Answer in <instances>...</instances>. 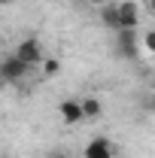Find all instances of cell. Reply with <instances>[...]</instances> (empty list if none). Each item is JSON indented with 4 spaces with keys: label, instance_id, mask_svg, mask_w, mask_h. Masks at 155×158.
<instances>
[{
    "label": "cell",
    "instance_id": "1",
    "mask_svg": "<svg viewBox=\"0 0 155 158\" xmlns=\"http://www.w3.org/2000/svg\"><path fill=\"white\" fill-rule=\"evenodd\" d=\"M31 70H34V67L21 64L15 55H3V58H0V76H3V85H19V82H24V79L31 76Z\"/></svg>",
    "mask_w": 155,
    "mask_h": 158
},
{
    "label": "cell",
    "instance_id": "2",
    "mask_svg": "<svg viewBox=\"0 0 155 158\" xmlns=\"http://www.w3.org/2000/svg\"><path fill=\"white\" fill-rule=\"evenodd\" d=\"M15 58L21 61V64H27V67H40V61L46 58V52H43V43H40L37 37H24L15 46V52H12Z\"/></svg>",
    "mask_w": 155,
    "mask_h": 158
},
{
    "label": "cell",
    "instance_id": "3",
    "mask_svg": "<svg viewBox=\"0 0 155 158\" xmlns=\"http://www.w3.org/2000/svg\"><path fill=\"white\" fill-rule=\"evenodd\" d=\"M119 9V31H137L140 27V6L134 0H122L116 3Z\"/></svg>",
    "mask_w": 155,
    "mask_h": 158
},
{
    "label": "cell",
    "instance_id": "4",
    "mask_svg": "<svg viewBox=\"0 0 155 158\" xmlns=\"http://www.w3.org/2000/svg\"><path fill=\"white\" fill-rule=\"evenodd\" d=\"M137 34H140V31H116V49H119L122 58H131V61H134L137 55H140Z\"/></svg>",
    "mask_w": 155,
    "mask_h": 158
},
{
    "label": "cell",
    "instance_id": "5",
    "mask_svg": "<svg viewBox=\"0 0 155 158\" xmlns=\"http://www.w3.org/2000/svg\"><path fill=\"white\" fill-rule=\"evenodd\" d=\"M58 116H61V122L64 125H79V122H85L82 118V103H79V98H64L58 103Z\"/></svg>",
    "mask_w": 155,
    "mask_h": 158
},
{
    "label": "cell",
    "instance_id": "6",
    "mask_svg": "<svg viewBox=\"0 0 155 158\" xmlns=\"http://www.w3.org/2000/svg\"><path fill=\"white\" fill-rule=\"evenodd\" d=\"M82 158H116V152H113V143L107 137H94V140L85 143Z\"/></svg>",
    "mask_w": 155,
    "mask_h": 158
},
{
    "label": "cell",
    "instance_id": "7",
    "mask_svg": "<svg viewBox=\"0 0 155 158\" xmlns=\"http://www.w3.org/2000/svg\"><path fill=\"white\" fill-rule=\"evenodd\" d=\"M97 12H100V21H103V27L116 34V31H119V9H116V3H113V0H107L103 6H97Z\"/></svg>",
    "mask_w": 155,
    "mask_h": 158
},
{
    "label": "cell",
    "instance_id": "8",
    "mask_svg": "<svg viewBox=\"0 0 155 158\" xmlns=\"http://www.w3.org/2000/svg\"><path fill=\"white\" fill-rule=\"evenodd\" d=\"M82 103V118H100L103 116V103L97 98H79Z\"/></svg>",
    "mask_w": 155,
    "mask_h": 158
},
{
    "label": "cell",
    "instance_id": "9",
    "mask_svg": "<svg viewBox=\"0 0 155 158\" xmlns=\"http://www.w3.org/2000/svg\"><path fill=\"white\" fill-rule=\"evenodd\" d=\"M40 70H43V79H55L61 73V61L52 58V55H46V58L40 61Z\"/></svg>",
    "mask_w": 155,
    "mask_h": 158
},
{
    "label": "cell",
    "instance_id": "10",
    "mask_svg": "<svg viewBox=\"0 0 155 158\" xmlns=\"http://www.w3.org/2000/svg\"><path fill=\"white\" fill-rule=\"evenodd\" d=\"M143 49L146 52H155V34L152 31H143Z\"/></svg>",
    "mask_w": 155,
    "mask_h": 158
},
{
    "label": "cell",
    "instance_id": "11",
    "mask_svg": "<svg viewBox=\"0 0 155 158\" xmlns=\"http://www.w3.org/2000/svg\"><path fill=\"white\" fill-rule=\"evenodd\" d=\"M46 158H70V152H67V149H49Z\"/></svg>",
    "mask_w": 155,
    "mask_h": 158
},
{
    "label": "cell",
    "instance_id": "12",
    "mask_svg": "<svg viewBox=\"0 0 155 158\" xmlns=\"http://www.w3.org/2000/svg\"><path fill=\"white\" fill-rule=\"evenodd\" d=\"M85 3H91V6H103L107 0H85Z\"/></svg>",
    "mask_w": 155,
    "mask_h": 158
},
{
    "label": "cell",
    "instance_id": "13",
    "mask_svg": "<svg viewBox=\"0 0 155 158\" xmlns=\"http://www.w3.org/2000/svg\"><path fill=\"white\" fill-rule=\"evenodd\" d=\"M12 3H15V0H0V9H3V6H12Z\"/></svg>",
    "mask_w": 155,
    "mask_h": 158
},
{
    "label": "cell",
    "instance_id": "14",
    "mask_svg": "<svg viewBox=\"0 0 155 158\" xmlns=\"http://www.w3.org/2000/svg\"><path fill=\"white\" fill-rule=\"evenodd\" d=\"M0 85H3V76H0Z\"/></svg>",
    "mask_w": 155,
    "mask_h": 158
}]
</instances>
